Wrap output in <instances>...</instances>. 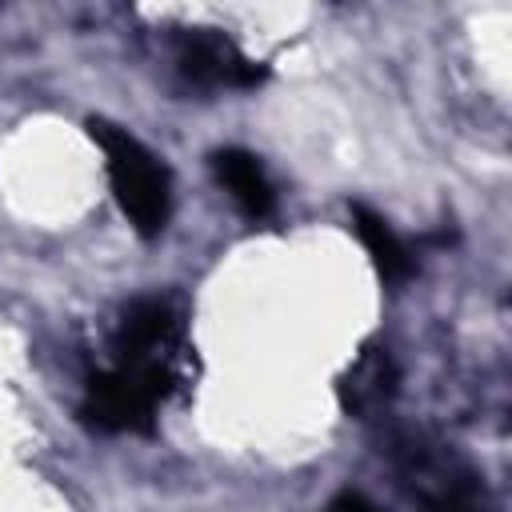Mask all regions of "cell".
<instances>
[{
  "instance_id": "52a82bcc",
  "label": "cell",
  "mask_w": 512,
  "mask_h": 512,
  "mask_svg": "<svg viewBox=\"0 0 512 512\" xmlns=\"http://www.w3.org/2000/svg\"><path fill=\"white\" fill-rule=\"evenodd\" d=\"M352 228H356L368 260H372V268L384 284H400V280L412 276V256L380 212H372L368 204H352Z\"/></svg>"
},
{
  "instance_id": "8992f818",
  "label": "cell",
  "mask_w": 512,
  "mask_h": 512,
  "mask_svg": "<svg viewBox=\"0 0 512 512\" xmlns=\"http://www.w3.org/2000/svg\"><path fill=\"white\" fill-rule=\"evenodd\" d=\"M212 172H216V184L232 196V204L244 216H252V220L272 216L276 192H272V184H268V176H264V168H260V160L252 152L220 148V152H212Z\"/></svg>"
},
{
  "instance_id": "5b68a950",
  "label": "cell",
  "mask_w": 512,
  "mask_h": 512,
  "mask_svg": "<svg viewBox=\"0 0 512 512\" xmlns=\"http://www.w3.org/2000/svg\"><path fill=\"white\" fill-rule=\"evenodd\" d=\"M336 396H340V404H344L348 416H372V412H380L396 396V364H392L388 348H380V344L360 348L356 360L340 372Z\"/></svg>"
},
{
  "instance_id": "277c9868",
  "label": "cell",
  "mask_w": 512,
  "mask_h": 512,
  "mask_svg": "<svg viewBox=\"0 0 512 512\" xmlns=\"http://www.w3.org/2000/svg\"><path fill=\"white\" fill-rule=\"evenodd\" d=\"M180 72L204 88H252L260 68L216 28H192L180 40Z\"/></svg>"
},
{
  "instance_id": "ba28073f",
  "label": "cell",
  "mask_w": 512,
  "mask_h": 512,
  "mask_svg": "<svg viewBox=\"0 0 512 512\" xmlns=\"http://www.w3.org/2000/svg\"><path fill=\"white\" fill-rule=\"evenodd\" d=\"M328 512H380L368 496H360V492H344V496H336L332 500V508Z\"/></svg>"
},
{
  "instance_id": "6da1fadb",
  "label": "cell",
  "mask_w": 512,
  "mask_h": 512,
  "mask_svg": "<svg viewBox=\"0 0 512 512\" xmlns=\"http://www.w3.org/2000/svg\"><path fill=\"white\" fill-rule=\"evenodd\" d=\"M88 128L104 152L108 180H112L116 204L128 216V224L140 236H160L168 224V212H172V184H168L164 164L132 132L116 128L108 120H92Z\"/></svg>"
},
{
  "instance_id": "3957f363",
  "label": "cell",
  "mask_w": 512,
  "mask_h": 512,
  "mask_svg": "<svg viewBox=\"0 0 512 512\" xmlns=\"http://www.w3.org/2000/svg\"><path fill=\"white\" fill-rule=\"evenodd\" d=\"M168 396L164 384H156L144 372L132 368H112L88 380L80 416L96 428V432H148L152 428V412L156 404Z\"/></svg>"
},
{
  "instance_id": "7a4b0ae2",
  "label": "cell",
  "mask_w": 512,
  "mask_h": 512,
  "mask_svg": "<svg viewBox=\"0 0 512 512\" xmlns=\"http://www.w3.org/2000/svg\"><path fill=\"white\" fill-rule=\"evenodd\" d=\"M112 348H116L120 368L144 372L156 384L172 388L176 368H180V352H184V328L164 300H136L124 312Z\"/></svg>"
}]
</instances>
